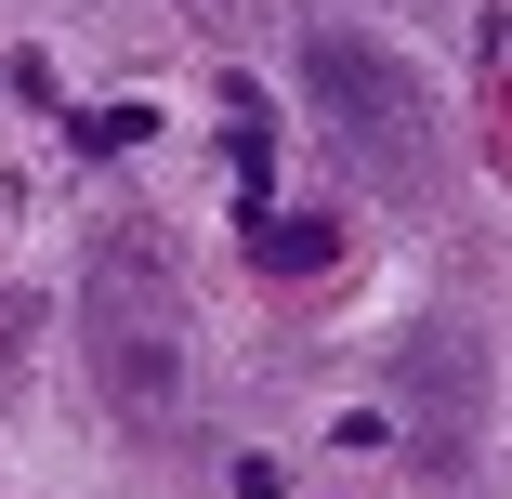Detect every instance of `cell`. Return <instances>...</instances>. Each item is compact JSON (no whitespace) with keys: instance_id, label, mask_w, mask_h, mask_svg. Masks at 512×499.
<instances>
[{"instance_id":"cell-2","label":"cell","mask_w":512,"mask_h":499,"mask_svg":"<svg viewBox=\"0 0 512 499\" xmlns=\"http://www.w3.org/2000/svg\"><path fill=\"white\" fill-rule=\"evenodd\" d=\"M302 106L329 119V145L368 171V184H434V106H421V79H407V53L355 40V27H302Z\"/></svg>"},{"instance_id":"cell-3","label":"cell","mask_w":512,"mask_h":499,"mask_svg":"<svg viewBox=\"0 0 512 499\" xmlns=\"http://www.w3.org/2000/svg\"><path fill=\"white\" fill-rule=\"evenodd\" d=\"M407 421H421V460L460 473L473 460V421H486V368L460 329H407Z\"/></svg>"},{"instance_id":"cell-1","label":"cell","mask_w":512,"mask_h":499,"mask_svg":"<svg viewBox=\"0 0 512 499\" xmlns=\"http://www.w3.org/2000/svg\"><path fill=\"white\" fill-rule=\"evenodd\" d=\"M79 342H92V394H106L119 421H171L184 408V276H171V250L158 237H106L92 250V276H79Z\"/></svg>"},{"instance_id":"cell-4","label":"cell","mask_w":512,"mask_h":499,"mask_svg":"<svg viewBox=\"0 0 512 499\" xmlns=\"http://www.w3.org/2000/svg\"><path fill=\"white\" fill-rule=\"evenodd\" d=\"M224 145H237V211L263 224L276 211V106H263V79H224Z\"/></svg>"},{"instance_id":"cell-6","label":"cell","mask_w":512,"mask_h":499,"mask_svg":"<svg viewBox=\"0 0 512 499\" xmlns=\"http://www.w3.org/2000/svg\"><path fill=\"white\" fill-rule=\"evenodd\" d=\"M66 132H79V158H132V145L158 132V106H79Z\"/></svg>"},{"instance_id":"cell-5","label":"cell","mask_w":512,"mask_h":499,"mask_svg":"<svg viewBox=\"0 0 512 499\" xmlns=\"http://www.w3.org/2000/svg\"><path fill=\"white\" fill-rule=\"evenodd\" d=\"M250 263H263V276H316V263H329V224H316V211H263V224H250Z\"/></svg>"}]
</instances>
